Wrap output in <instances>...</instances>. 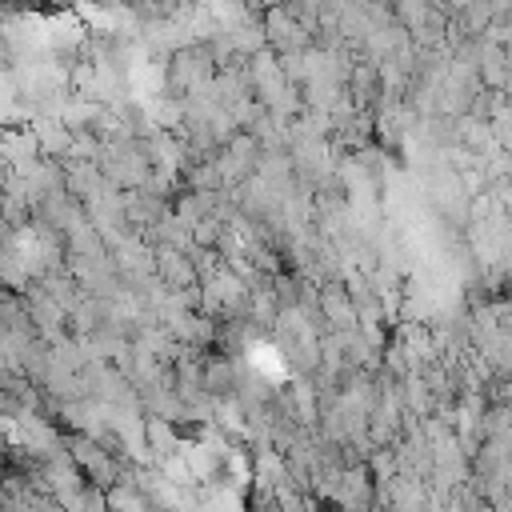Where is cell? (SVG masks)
<instances>
[{
  "label": "cell",
  "instance_id": "obj_1",
  "mask_svg": "<svg viewBox=\"0 0 512 512\" xmlns=\"http://www.w3.org/2000/svg\"><path fill=\"white\" fill-rule=\"evenodd\" d=\"M152 268H156L160 284L172 288V292H196V284H200L196 260H192L188 252L172 248V244H160V248L152 252Z\"/></svg>",
  "mask_w": 512,
  "mask_h": 512
},
{
  "label": "cell",
  "instance_id": "obj_2",
  "mask_svg": "<svg viewBox=\"0 0 512 512\" xmlns=\"http://www.w3.org/2000/svg\"><path fill=\"white\" fill-rule=\"evenodd\" d=\"M312 316L316 320H328L332 328H356V300H352V288L328 280L312 292Z\"/></svg>",
  "mask_w": 512,
  "mask_h": 512
}]
</instances>
